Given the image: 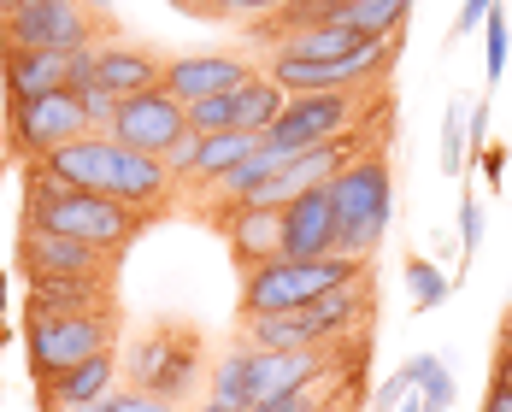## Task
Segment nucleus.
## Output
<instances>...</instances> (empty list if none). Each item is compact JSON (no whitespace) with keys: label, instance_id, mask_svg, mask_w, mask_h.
Returning <instances> with one entry per match:
<instances>
[{"label":"nucleus","instance_id":"obj_1","mask_svg":"<svg viewBox=\"0 0 512 412\" xmlns=\"http://www.w3.org/2000/svg\"><path fill=\"white\" fill-rule=\"evenodd\" d=\"M18 224L48 230V236H71V242H89V248H101V254H112V259H124L130 242L148 230V218L130 212V206L106 201V195L65 189L42 159L24 165V218H18Z\"/></svg>","mask_w":512,"mask_h":412},{"label":"nucleus","instance_id":"obj_2","mask_svg":"<svg viewBox=\"0 0 512 412\" xmlns=\"http://www.w3.org/2000/svg\"><path fill=\"white\" fill-rule=\"evenodd\" d=\"M377 312L371 295V277L348 283V289H330L318 295L312 307L277 312V318H242V348H265V354H318V348H336L342 336H354V324H365Z\"/></svg>","mask_w":512,"mask_h":412},{"label":"nucleus","instance_id":"obj_3","mask_svg":"<svg viewBox=\"0 0 512 412\" xmlns=\"http://www.w3.org/2000/svg\"><path fill=\"white\" fill-rule=\"evenodd\" d=\"M371 124H389V89H324V95H289L283 118L265 130V142L283 154H312Z\"/></svg>","mask_w":512,"mask_h":412},{"label":"nucleus","instance_id":"obj_4","mask_svg":"<svg viewBox=\"0 0 512 412\" xmlns=\"http://www.w3.org/2000/svg\"><path fill=\"white\" fill-rule=\"evenodd\" d=\"M124 389H142L159 401H183L189 389H201L206 377V336L195 324H177V318H154L148 330L130 336V354H124Z\"/></svg>","mask_w":512,"mask_h":412},{"label":"nucleus","instance_id":"obj_5","mask_svg":"<svg viewBox=\"0 0 512 412\" xmlns=\"http://www.w3.org/2000/svg\"><path fill=\"white\" fill-rule=\"evenodd\" d=\"M371 277V259H271L242 277V318H277V312L312 307L318 295L330 289H348V283H365Z\"/></svg>","mask_w":512,"mask_h":412},{"label":"nucleus","instance_id":"obj_6","mask_svg":"<svg viewBox=\"0 0 512 412\" xmlns=\"http://www.w3.org/2000/svg\"><path fill=\"white\" fill-rule=\"evenodd\" d=\"M330 201H336V248L348 259H371L383 230H389V212H395V171L389 154L371 148L359 154L336 183H330Z\"/></svg>","mask_w":512,"mask_h":412},{"label":"nucleus","instance_id":"obj_7","mask_svg":"<svg viewBox=\"0 0 512 412\" xmlns=\"http://www.w3.org/2000/svg\"><path fill=\"white\" fill-rule=\"evenodd\" d=\"M118 324L124 318H24V348L36 383L65 377L71 365H89L118 348Z\"/></svg>","mask_w":512,"mask_h":412},{"label":"nucleus","instance_id":"obj_8","mask_svg":"<svg viewBox=\"0 0 512 412\" xmlns=\"http://www.w3.org/2000/svg\"><path fill=\"white\" fill-rule=\"evenodd\" d=\"M77 136H95V118H89L83 95H71V89H53V95L6 106V142H12V154L48 159L53 148L77 142Z\"/></svg>","mask_w":512,"mask_h":412},{"label":"nucleus","instance_id":"obj_9","mask_svg":"<svg viewBox=\"0 0 512 412\" xmlns=\"http://www.w3.org/2000/svg\"><path fill=\"white\" fill-rule=\"evenodd\" d=\"M0 42L42 53H83L95 48V18L83 0H24V12L0 24Z\"/></svg>","mask_w":512,"mask_h":412},{"label":"nucleus","instance_id":"obj_10","mask_svg":"<svg viewBox=\"0 0 512 412\" xmlns=\"http://www.w3.org/2000/svg\"><path fill=\"white\" fill-rule=\"evenodd\" d=\"M18 271L36 283V277H83V283H118V265L124 259L101 254L89 242H71V236H48V230H30L18 224Z\"/></svg>","mask_w":512,"mask_h":412},{"label":"nucleus","instance_id":"obj_11","mask_svg":"<svg viewBox=\"0 0 512 412\" xmlns=\"http://www.w3.org/2000/svg\"><path fill=\"white\" fill-rule=\"evenodd\" d=\"M118 148H136V154H154L165 159L183 136H189V112L183 101H171L165 89H148V95H130V101H118L112 112V130H106Z\"/></svg>","mask_w":512,"mask_h":412},{"label":"nucleus","instance_id":"obj_12","mask_svg":"<svg viewBox=\"0 0 512 412\" xmlns=\"http://www.w3.org/2000/svg\"><path fill=\"white\" fill-rule=\"evenodd\" d=\"M254 59L248 53H183L165 65V95L183 106H201V101H218V95H236L242 83H254Z\"/></svg>","mask_w":512,"mask_h":412},{"label":"nucleus","instance_id":"obj_13","mask_svg":"<svg viewBox=\"0 0 512 412\" xmlns=\"http://www.w3.org/2000/svg\"><path fill=\"white\" fill-rule=\"evenodd\" d=\"M171 195H177V177H171V165L154 154H136V148H118L112 142V171H106V201L130 206V212H142L148 224L171 212Z\"/></svg>","mask_w":512,"mask_h":412},{"label":"nucleus","instance_id":"obj_14","mask_svg":"<svg viewBox=\"0 0 512 412\" xmlns=\"http://www.w3.org/2000/svg\"><path fill=\"white\" fill-rule=\"evenodd\" d=\"M212 230L224 236L230 265L242 277L271 265V259H283V206H230V212L212 218Z\"/></svg>","mask_w":512,"mask_h":412},{"label":"nucleus","instance_id":"obj_15","mask_svg":"<svg viewBox=\"0 0 512 412\" xmlns=\"http://www.w3.org/2000/svg\"><path fill=\"white\" fill-rule=\"evenodd\" d=\"M24 318H124L118 283H83V277H36L24 295Z\"/></svg>","mask_w":512,"mask_h":412},{"label":"nucleus","instance_id":"obj_16","mask_svg":"<svg viewBox=\"0 0 512 412\" xmlns=\"http://www.w3.org/2000/svg\"><path fill=\"white\" fill-rule=\"evenodd\" d=\"M336 201L330 189H307L283 206V259H336Z\"/></svg>","mask_w":512,"mask_h":412},{"label":"nucleus","instance_id":"obj_17","mask_svg":"<svg viewBox=\"0 0 512 412\" xmlns=\"http://www.w3.org/2000/svg\"><path fill=\"white\" fill-rule=\"evenodd\" d=\"M165 83V59L154 48H136V42H95V89H106L112 101H130V95H148Z\"/></svg>","mask_w":512,"mask_h":412},{"label":"nucleus","instance_id":"obj_18","mask_svg":"<svg viewBox=\"0 0 512 412\" xmlns=\"http://www.w3.org/2000/svg\"><path fill=\"white\" fill-rule=\"evenodd\" d=\"M330 348L318 354H265V348H248V383H254V407L271 401V395H289V389H307L318 377H330Z\"/></svg>","mask_w":512,"mask_h":412},{"label":"nucleus","instance_id":"obj_19","mask_svg":"<svg viewBox=\"0 0 512 412\" xmlns=\"http://www.w3.org/2000/svg\"><path fill=\"white\" fill-rule=\"evenodd\" d=\"M0 71H6V101H36V95L65 89L71 53H42V48H12V42H0Z\"/></svg>","mask_w":512,"mask_h":412},{"label":"nucleus","instance_id":"obj_20","mask_svg":"<svg viewBox=\"0 0 512 412\" xmlns=\"http://www.w3.org/2000/svg\"><path fill=\"white\" fill-rule=\"evenodd\" d=\"M53 177L65 183V189H83V195H106V171H112V136L95 130V136H77V142H65V148H53L48 159Z\"/></svg>","mask_w":512,"mask_h":412},{"label":"nucleus","instance_id":"obj_21","mask_svg":"<svg viewBox=\"0 0 512 412\" xmlns=\"http://www.w3.org/2000/svg\"><path fill=\"white\" fill-rule=\"evenodd\" d=\"M259 148V136H242V130H224V136H201V154H195V165H189V177H183V201L195 206L206 201L242 159Z\"/></svg>","mask_w":512,"mask_h":412},{"label":"nucleus","instance_id":"obj_22","mask_svg":"<svg viewBox=\"0 0 512 412\" xmlns=\"http://www.w3.org/2000/svg\"><path fill=\"white\" fill-rule=\"evenodd\" d=\"M112 377H118V365H112V354H101V360L71 365L65 377H53V383H36V389H42V401H48V407L77 412V407H101L106 395H112Z\"/></svg>","mask_w":512,"mask_h":412},{"label":"nucleus","instance_id":"obj_23","mask_svg":"<svg viewBox=\"0 0 512 412\" xmlns=\"http://www.w3.org/2000/svg\"><path fill=\"white\" fill-rule=\"evenodd\" d=\"M407 12H412V0H348V6L330 12V24L354 30V36H365V42H383V36H401Z\"/></svg>","mask_w":512,"mask_h":412},{"label":"nucleus","instance_id":"obj_24","mask_svg":"<svg viewBox=\"0 0 512 412\" xmlns=\"http://www.w3.org/2000/svg\"><path fill=\"white\" fill-rule=\"evenodd\" d=\"M206 401L224 412H254V383H248V348L218 354L206 371Z\"/></svg>","mask_w":512,"mask_h":412},{"label":"nucleus","instance_id":"obj_25","mask_svg":"<svg viewBox=\"0 0 512 412\" xmlns=\"http://www.w3.org/2000/svg\"><path fill=\"white\" fill-rule=\"evenodd\" d=\"M371 42L354 36V30H342V24H312L301 36H289L283 42V59H307V65H330V59H348V53H365Z\"/></svg>","mask_w":512,"mask_h":412},{"label":"nucleus","instance_id":"obj_26","mask_svg":"<svg viewBox=\"0 0 512 412\" xmlns=\"http://www.w3.org/2000/svg\"><path fill=\"white\" fill-rule=\"evenodd\" d=\"M283 106H289V95H283V89H277V83L259 71L254 83H242V89H236V130L265 142V130L283 118Z\"/></svg>","mask_w":512,"mask_h":412},{"label":"nucleus","instance_id":"obj_27","mask_svg":"<svg viewBox=\"0 0 512 412\" xmlns=\"http://www.w3.org/2000/svg\"><path fill=\"white\" fill-rule=\"evenodd\" d=\"M401 377L418 389V401H424L430 412H448V407H454V371L436 360V354H418V360H407V365H401Z\"/></svg>","mask_w":512,"mask_h":412},{"label":"nucleus","instance_id":"obj_28","mask_svg":"<svg viewBox=\"0 0 512 412\" xmlns=\"http://www.w3.org/2000/svg\"><path fill=\"white\" fill-rule=\"evenodd\" d=\"M477 412H512V324H501V348H495L489 389H483V407Z\"/></svg>","mask_w":512,"mask_h":412},{"label":"nucleus","instance_id":"obj_29","mask_svg":"<svg viewBox=\"0 0 512 412\" xmlns=\"http://www.w3.org/2000/svg\"><path fill=\"white\" fill-rule=\"evenodd\" d=\"M407 289H412V307L418 312H436L448 301V277L430 259H407Z\"/></svg>","mask_w":512,"mask_h":412},{"label":"nucleus","instance_id":"obj_30","mask_svg":"<svg viewBox=\"0 0 512 412\" xmlns=\"http://www.w3.org/2000/svg\"><path fill=\"white\" fill-rule=\"evenodd\" d=\"M183 112H189V130H195V136H224V130H236V95H218V101L183 106Z\"/></svg>","mask_w":512,"mask_h":412},{"label":"nucleus","instance_id":"obj_31","mask_svg":"<svg viewBox=\"0 0 512 412\" xmlns=\"http://www.w3.org/2000/svg\"><path fill=\"white\" fill-rule=\"evenodd\" d=\"M77 412H177V401H159V395H142V389H112L101 407H77Z\"/></svg>","mask_w":512,"mask_h":412},{"label":"nucleus","instance_id":"obj_32","mask_svg":"<svg viewBox=\"0 0 512 412\" xmlns=\"http://www.w3.org/2000/svg\"><path fill=\"white\" fill-rule=\"evenodd\" d=\"M483 30H489V83H501V71H507V18L489 12Z\"/></svg>","mask_w":512,"mask_h":412},{"label":"nucleus","instance_id":"obj_33","mask_svg":"<svg viewBox=\"0 0 512 412\" xmlns=\"http://www.w3.org/2000/svg\"><path fill=\"white\" fill-rule=\"evenodd\" d=\"M460 165H465V154H460V106L442 118V171L448 177H460Z\"/></svg>","mask_w":512,"mask_h":412},{"label":"nucleus","instance_id":"obj_34","mask_svg":"<svg viewBox=\"0 0 512 412\" xmlns=\"http://www.w3.org/2000/svg\"><path fill=\"white\" fill-rule=\"evenodd\" d=\"M277 6H283V0H218V6H212V18H248V24H254V18L277 12Z\"/></svg>","mask_w":512,"mask_h":412},{"label":"nucleus","instance_id":"obj_35","mask_svg":"<svg viewBox=\"0 0 512 412\" xmlns=\"http://www.w3.org/2000/svg\"><path fill=\"white\" fill-rule=\"evenodd\" d=\"M477 242H483V206L465 201L460 206V248H465V259L477 254Z\"/></svg>","mask_w":512,"mask_h":412},{"label":"nucleus","instance_id":"obj_36","mask_svg":"<svg viewBox=\"0 0 512 412\" xmlns=\"http://www.w3.org/2000/svg\"><path fill=\"white\" fill-rule=\"evenodd\" d=\"M407 395H412V383L401 377V371H395V377H389V383L377 389V401H371V412H401V401H407Z\"/></svg>","mask_w":512,"mask_h":412},{"label":"nucleus","instance_id":"obj_37","mask_svg":"<svg viewBox=\"0 0 512 412\" xmlns=\"http://www.w3.org/2000/svg\"><path fill=\"white\" fill-rule=\"evenodd\" d=\"M489 12H495V0H465V6H460V18H454V30H448V36H465V30H477V24H483Z\"/></svg>","mask_w":512,"mask_h":412},{"label":"nucleus","instance_id":"obj_38","mask_svg":"<svg viewBox=\"0 0 512 412\" xmlns=\"http://www.w3.org/2000/svg\"><path fill=\"white\" fill-rule=\"evenodd\" d=\"M483 136H489V106L477 101V106H471V142L483 148Z\"/></svg>","mask_w":512,"mask_h":412},{"label":"nucleus","instance_id":"obj_39","mask_svg":"<svg viewBox=\"0 0 512 412\" xmlns=\"http://www.w3.org/2000/svg\"><path fill=\"white\" fill-rule=\"evenodd\" d=\"M177 6H183V12H195V18H212V6H218V0H177Z\"/></svg>","mask_w":512,"mask_h":412},{"label":"nucleus","instance_id":"obj_40","mask_svg":"<svg viewBox=\"0 0 512 412\" xmlns=\"http://www.w3.org/2000/svg\"><path fill=\"white\" fill-rule=\"evenodd\" d=\"M18 12H24V0H0V24H6V18H18Z\"/></svg>","mask_w":512,"mask_h":412},{"label":"nucleus","instance_id":"obj_41","mask_svg":"<svg viewBox=\"0 0 512 412\" xmlns=\"http://www.w3.org/2000/svg\"><path fill=\"white\" fill-rule=\"evenodd\" d=\"M401 412H430V407H424V401H418V395H407V401H401Z\"/></svg>","mask_w":512,"mask_h":412},{"label":"nucleus","instance_id":"obj_42","mask_svg":"<svg viewBox=\"0 0 512 412\" xmlns=\"http://www.w3.org/2000/svg\"><path fill=\"white\" fill-rule=\"evenodd\" d=\"M318 6H324V12H336V6H348V0H318ZM324 24H330V18H324Z\"/></svg>","mask_w":512,"mask_h":412},{"label":"nucleus","instance_id":"obj_43","mask_svg":"<svg viewBox=\"0 0 512 412\" xmlns=\"http://www.w3.org/2000/svg\"><path fill=\"white\" fill-rule=\"evenodd\" d=\"M189 412H224V407H212V401H201V407H189Z\"/></svg>","mask_w":512,"mask_h":412},{"label":"nucleus","instance_id":"obj_44","mask_svg":"<svg viewBox=\"0 0 512 412\" xmlns=\"http://www.w3.org/2000/svg\"><path fill=\"white\" fill-rule=\"evenodd\" d=\"M0 136H6V124H0Z\"/></svg>","mask_w":512,"mask_h":412}]
</instances>
